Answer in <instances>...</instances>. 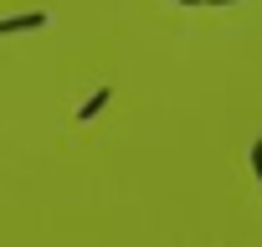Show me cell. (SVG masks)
<instances>
[{
    "mask_svg": "<svg viewBox=\"0 0 262 247\" xmlns=\"http://www.w3.org/2000/svg\"><path fill=\"white\" fill-rule=\"evenodd\" d=\"M247 160H252V175H257V186H262V134L252 139V150H247Z\"/></svg>",
    "mask_w": 262,
    "mask_h": 247,
    "instance_id": "cell-1",
    "label": "cell"
},
{
    "mask_svg": "<svg viewBox=\"0 0 262 247\" xmlns=\"http://www.w3.org/2000/svg\"><path fill=\"white\" fill-rule=\"evenodd\" d=\"M175 6H190V11H206V6H242V0H175Z\"/></svg>",
    "mask_w": 262,
    "mask_h": 247,
    "instance_id": "cell-2",
    "label": "cell"
}]
</instances>
